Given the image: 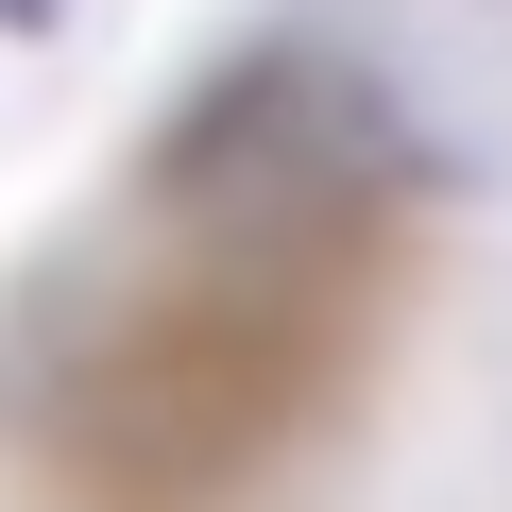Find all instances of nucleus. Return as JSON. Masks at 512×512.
<instances>
[{
  "label": "nucleus",
  "mask_w": 512,
  "mask_h": 512,
  "mask_svg": "<svg viewBox=\"0 0 512 512\" xmlns=\"http://www.w3.org/2000/svg\"><path fill=\"white\" fill-rule=\"evenodd\" d=\"M52 18H69V0H0V35H52Z\"/></svg>",
  "instance_id": "f257e3e1"
}]
</instances>
